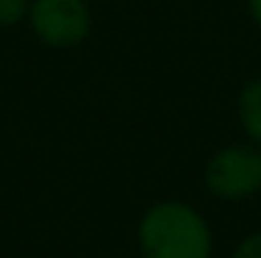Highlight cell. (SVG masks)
Returning a JSON list of instances; mask_svg holds the SVG:
<instances>
[{"label": "cell", "mask_w": 261, "mask_h": 258, "mask_svg": "<svg viewBox=\"0 0 261 258\" xmlns=\"http://www.w3.org/2000/svg\"><path fill=\"white\" fill-rule=\"evenodd\" d=\"M28 28L45 47L70 50L92 34V9L86 0H31Z\"/></svg>", "instance_id": "3"}, {"label": "cell", "mask_w": 261, "mask_h": 258, "mask_svg": "<svg viewBox=\"0 0 261 258\" xmlns=\"http://www.w3.org/2000/svg\"><path fill=\"white\" fill-rule=\"evenodd\" d=\"M203 183L220 200H250L261 192V147L250 142L225 145L208 158Z\"/></svg>", "instance_id": "2"}, {"label": "cell", "mask_w": 261, "mask_h": 258, "mask_svg": "<svg viewBox=\"0 0 261 258\" xmlns=\"http://www.w3.org/2000/svg\"><path fill=\"white\" fill-rule=\"evenodd\" d=\"M31 0H0V28L9 31L28 20Z\"/></svg>", "instance_id": "5"}, {"label": "cell", "mask_w": 261, "mask_h": 258, "mask_svg": "<svg viewBox=\"0 0 261 258\" xmlns=\"http://www.w3.org/2000/svg\"><path fill=\"white\" fill-rule=\"evenodd\" d=\"M136 244L142 258H211L214 233L195 206L184 200L153 203L139 219Z\"/></svg>", "instance_id": "1"}, {"label": "cell", "mask_w": 261, "mask_h": 258, "mask_svg": "<svg viewBox=\"0 0 261 258\" xmlns=\"http://www.w3.org/2000/svg\"><path fill=\"white\" fill-rule=\"evenodd\" d=\"M247 11H250V20L256 22V28L261 31V0H247Z\"/></svg>", "instance_id": "7"}, {"label": "cell", "mask_w": 261, "mask_h": 258, "mask_svg": "<svg viewBox=\"0 0 261 258\" xmlns=\"http://www.w3.org/2000/svg\"><path fill=\"white\" fill-rule=\"evenodd\" d=\"M231 258H261V231L247 233V236L236 244Z\"/></svg>", "instance_id": "6"}, {"label": "cell", "mask_w": 261, "mask_h": 258, "mask_svg": "<svg viewBox=\"0 0 261 258\" xmlns=\"http://www.w3.org/2000/svg\"><path fill=\"white\" fill-rule=\"evenodd\" d=\"M111 258H117V255H111Z\"/></svg>", "instance_id": "8"}, {"label": "cell", "mask_w": 261, "mask_h": 258, "mask_svg": "<svg viewBox=\"0 0 261 258\" xmlns=\"http://www.w3.org/2000/svg\"><path fill=\"white\" fill-rule=\"evenodd\" d=\"M236 117L247 142L261 147V78H253L242 86L239 100H236Z\"/></svg>", "instance_id": "4"}]
</instances>
